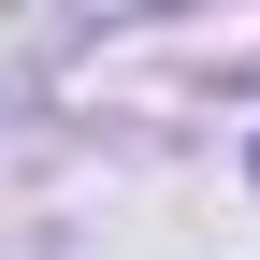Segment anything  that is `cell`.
Segmentation results:
<instances>
[]
</instances>
